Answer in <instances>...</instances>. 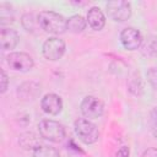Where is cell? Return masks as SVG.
Here are the masks:
<instances>
[{
	"mask_svg": "<svg viewBox=\"0 0 157 157\" xmlns=\"http://www.w3.org/2000/svg\"><path fill=\"white\" fill-rule=\"evenodd\" d=\"M38 18V25L39 27L47 32V33H52V34H63L67 31V20L54 11H40L37 16Z\"/></svg>",
	"mask_w": 157,
	"mask_h": 157,
	"instance_id": "1",
	"label": "cell"
},
{
	"mask_svg": "<svg viewBox=\"0 0 157 157\" xmlns=\"http://www.w3.org/2000/svg\"><path fill=\"white\" fill-rule=\"evenodd\" d=\"M38 131L42 139L50 142H61L66 136L65 126L61 123L52 119L40 120L38 124Z\"/></svg>",
	"mask_w": 157,
	"mask_h": 157,
	"instance_id": "2",
	"label": "cell"
},
{
	"mask_svg": "<svg viewBox=\"0 0 157 157\" xmlns=\"http://www.w3.org/2000/svg\"><path fill=\"white\" fill-rule=\"evenodd\" d=\"M74 130L77 137L86 145H92L98 141V128L86 118H78L74 123Z\"/></svg>",
	"mask_w": 157,
	"mask_h": 157,
	"instance_id": "3",
	"label": "cell"
},
{
	"mask_svg": "<svg viewBox=\"0 0 157 157\" xmlns=\"http://www.w3.org/2000/svg\"><path fill=\"white\" fill-rule=\"evenodd\" d=\"M107 15L110 20L115 22H124L131 17L132 9L131 4L125 0H112L108 1L107 5Z\"/></svg>",
	"mask_w": 157,
	"mask_h": 157,
	"instance_id": "4",
	"label": "cell"
},
{
	"mask_svg": "<svg viewBox=\"0 0 157 157\" xmlns=\"http://www.w3.org/2000/svg\"><path fill=\"white\" fill-rule=\"evenodd\" d=\"M6 61H7V65L12 70L20 71V72H28L34 66V61H33L32 56L27 53H23V52L10 53L6 56Z\"/></svg>",
	"mask_w": 157,
	"mask_h": 157,
	"instance_id": "5",
	"label": "cell"
},
{
	"mask_svg": "<svg viewBox=\"0 0 157 157\" xmlns=\"http://www.w3.org/2000/svg\"><path fill=\"white\" fill-rule=\"evenodd\" d=\"M65 49H66V44L63 39L58 37H52L43 43L42 52L47 60L56 61L63 58V55L65 54Z\"/></svg>",
	"mask_w": 157,
	"mask_h": 157,
	"instance_id": "6",
	"label": "cell"
},
{
	"mask_svg": "<svg viewBox=\"0 0 157 157\" xmlns=\"http://www.w3.org/2000/svg\"><path fill=\"white\" fill-rule=\"evenodd\" d=\"M80 109L86 119H97L102 117L104 112V104L99 98L94 96H86L80 104Z\"/></svg>",
	"mask_w": 157,
	"mask_h": 157,
	"instance_id": "7",
	"label": "cell"
},
{
	"mask_svg": "<svg viewBox=\"0 0 157 157\" xmlns=\"http://www.w3.org/2000/svg\"><path fill=\"white\" fill-rule=\"evenodd\" d=\"M120 42L123 47L128 50H136L142 45L144 38L139 29L134 27H126L120 32Z\"/></svg>",
	"mask_w": 157,
	"mask_h": 157,
	"instance_id": "8",
	"label": "cell"
},
{
	"mask_svg": "<svg viewBox=\"0 0 157 157\" xmlns=\"http://www.w3.org/2000/svg\"><path fill=\"white\" fill-rule=\"evenodd\" d=\"M42 110L49 115H58L63 110V99L56 93H47L40 99Z\"/></svg>",
	"mask_w": 157,
	"mask_h": 157,
	"instance_id": "9",
	"label": "cell"
},
{
	"mask_svg": "<svg viewBox=\"0 0 157 157\" xmlns=\"http://www.w3.org/2000/svg\"><path fill=\"white\" fill-rule=\"evenodd\" d=\"M20 42L18 33L12 28H2L0 32V43L2 50H11L15 49Z\"/></svg>",
	"mask_w": 157,
	"mask_h": 157,
	"instance_id": "10",
	"label": "cell"
},
{
	"mask_svg": "<svg viewBox=\"0 0 157 157\" xmlns=\"http://www.w3.org/2000/svg\"><path fill=\"white\" fill-rule=\"evenodd\" d=\"M87 23L94 31H101L105 26V16L102 10L97 6H93L87 12Z\"/></svg>",
	"mask_w": 157,
	"mask_h": 157,
	"instance_id": "11",
	"label": "cell"
},
{
	"mask_svg": "<svg viewBox=\"0 0 157 157\" xmlns=\"http://www.w3.org/2000/svg\"><path fill=\"white\" fill-rule=\"evenodd\" d=\"M40 136V135H39ZM34 132H23L18 137V144L23 150H37L40 145V137Z\"/></svg>",
	"mask_w": 157,
	"mask_h": 157,
	"instance_id": "12",
	"label": "cell"
},
{
	"mask_svg": "<svg viewBox=\"0 0 157 157\" xmlns=\"http://www.w3.org/2000/svg\"><path fill=\"white\" fill-rule=\"evenodd\" d=\"M66 26L67 31H70L71 33H81L85 31L87 26V20L81 15H72L71 17L67 18Z\"/></svg>",
	"mask_w": 157,
	"mask_h": 157,
	"instance_id": "13",
	"label": "cell"
},
{
	"mask_svg": "<svg viewBox=\"0 0 157 157\" xmlns=\"http://www.w3.org/2000/svg\"><path fill=\"white\" fill-rule=\"evenodd\" d=\"M28 92L31 94V98L34 99L38 96V93L40 92V87L36 82H25L17 90V93H18V96L21 94L22 99H28Z\"/></svg>",
	"mask_w": 157,
	"mask_h": 157,
	"instance_id": "14",
	"label": "cell"
},
{
	"mask_svg": "<svg viewBox=\"0 0 157 157\" xmlns=\"http://www.w3.org/2000/svg\"><path fill=\"white\" fill-rule=\"evenodd\" d=\"M128 86H129V91L135 94V96H141L144 93V86H142V80L140 77V74L139 72H134L130 78H129V82H128Z\"/></svg>",
	"mask_w": 157,
	"mask_h": 157,
	"instance_id": "15",
	"label": "cell"
},
{
	"mask_svg": "<svg viewBox=\"0 0 157 157\" xmlns=\"http://www.w3.org/2000/svg\"><path fill=\"white\" fill-rule=\"evenodd\" d=\"M13 21H15V16H13L12 6L6 2H1L0 4V23H1V26L12 23Z\"/></svg>",
	"mask_w": 157,
	"mask_h": 157,
	"instance_id": "16",
	"label": "cell"
},
{
	"mask_svg": "<svg viewBox=\"0 0 157 157\" xmlns=\"http://www.w3.org/2000/svg\"><path fill=\"white\" fill-rule=\"evenodd\" d=\"M21 23L23 26V28L27 31V32H31V33H36V29H37V26L38 25V18L33 15V13H25L21 18Z\"/></svg>",
	"mask_w": 157,
	"mask_h": 157,
	"instance_id": "17",
	"label": "cell"
},
{
	"mask_svg": "<svg viewBox=\"0 0 157 157\" xmlns=\"http://www.w3.org/2000/svg\"><path fill=\"white\" fill-rule=\"evenodd\" d=\"M32 157H60V153L56 148L50 147V146H45L42 145L39 146L37 150L33 151Z\"/></svg>",
	"mask_w": 157,
	"mask_h": 157,
	"instance_id": "18",
	"label": "cell"
},
{
	"mask_svg": "<svg viewBox=\"0 0 157 157\" xmlns=\"http://www.w3.org/2000/svg\"><path fill=\"white\" fill-rule=\"evenodd\" d=\"M144 50L147 55H157V38H151L145 44Z\"/></svg>",
	"mask_w": 157,
	"mask_h": 157,
	"instance_id": "19",
	"label": "cell"
},
{
	"mask_svg": "<svg viewBox=\"0 0 157 157\" xmlns=\"http://www.w3.org/2000/svg\"><path fill=\"white\" fill-rule=\"evenodd\" d=\"M150 128H151L152 135L157 139V107H155L151 110V114H150Z\"/></svg>",
	"mask_w": 157,
	"mask_h": 157,
	"instance_id": "20",
	"label": "cell"
},
{
	"mask_svg": "<svg viewBox=\"0 0 157 157\" xmlns=\"http://www.w3.org/2000/svg\"><path fill=\"white\" fill-rule=\"evenodd\" d=\"M146 76H147V80H148L150 85H151L155 90H157V67H151V69H148Z\"/></svg>",
	"mask_w": 157,
	"mask_h": 157,
	"instance_id": "21",
	"label": "cell"
},
{
	"mask_svg": "<svg viewBox=\"0 0 157 157\" xmlns=\"http://www.w3.org/2000/svg\"><path fill=\"white\" fill-rule=\"evenodd\" d=\"M9 86V77L5 72V70H1V93H5Z\"/></svg>",
	"mask_w": 157,
	"mask_h": 157,
	"instance_id": "22",
	"label": "cell"
},
{
	"mask_svg": "<svg viewBox=\"0 0 157 157\" xmlns=\"http://www.w3.org/2000/svg\"><path fill=\"white\" fill-rule=\"evenodd\" d=\"M141 157H157V148L150 147V148L145 150Z\"/></svg>",
	"mask_w": 157,
	"mask_h": 157,
	"instance_id": "23",
	"label": "cell"
},
{
	"mask_svg": "<svg viewBox=\"0 0 157 157\" xmlns=\"http://www.w3.org/2000/svg\"><path fill=\"white\" fill-rule=\"evenodd\" d=\"M115 157H129V147H126V146L120 147V148L118 150Z\"/></svg>",
	"mask_w": 157,
	"mask_h": 157,
	"instance_id": "24",
	"label": "cell"
}]
</instances>
